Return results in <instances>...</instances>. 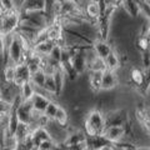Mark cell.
<instances>
[{
  "label": "cell",
  "instance_id": "cell-15",
  "mask_svg": "<svg viewBox=\"0 0 150 150\" xmlns=\"http://www.w3.org/2000/svg\"><path fill=\"white\" fill-rule=\"evenodd\" d=\"M119 6L123 9L131 19H138L140 16L139 6H138V3L135 1V0H121Z\"/></svg>",
  "mask_w": 150,
  "mask_h": 150
},
{
  "label": "cell",
  "instance_id": "cell-29",
  "mask_svg": "<svg viewBox=\"0 0 150 150\" xmlns=\"http://www.w3.org/2000/svg\"><path fill=\"white\" fill-rule=\"evenodd\" d=\"M4 50H5V43H4V36H3V34L0 33V54H3Z\"/></svg>",
  "mask_w": 150,
  "mask_h": 150
},
{
  "label": "cell",
  "instance_id": "cell-32",
  "mask_svg": "<svg viewBox=\"0 0 150 150\" xmlns=\"http://www.w3.org/2000/svg\"><path fill=\"white\" fill-rule=\"evenodd\" d=\"M135 1H139V0H135Z\"/></svg>",
  "mask_w": 150,
  "mask_h": 150
},
{
  "label": "cell",
  "instance_id": "cell-25",
  "mask_svg": "<svg viewBox=\"0 0 150 150\" xmlns=\"http://www.w3.org/2000/svg\"><path fill=\"white\" fill-rule=\"evenodd\" d=\"M53 149H58V144H56V142L53 138L44 140L36 146V150H53Z\"/></svg>",
  "mask_w": 150,
  "mask_h": 150
},
{
  "label": "cell",
  "instance_id": "cell-22",
  "mask_svg": "<svg viewBox=\"0 0 150 150\" xmlns=\"http://www.w3.org/2000/svg\"><path fill=\"white\" fill-rule=\"evenodd\" d=\"M134 46L137 48L140 53L145 50H149V45H150V41H149V36H145V35H137L135 39L133 41Z\"/></svg>",
  "mask_w": 150,
  "mask_h": 150
},
{
  "label": "cell",
  "instance_id": "cell-14",
  "mask_svg": "<svg viewBox=\"0 0 150 150\" xmlns=\"http://www.w3.org/2000/svg\"><path fill=\"white\" fill-rule=\"evenodd\" d=\"M101 73L103 71H86V75H88V86L89 89L94 93H99L101 89H100V84H101Z\"/></svg>",
  "mask_w": 150,
  "mask_h": 150
},
{
  "label": "cell",
  "instance_id": "cell-13",
  "mask_svg": "<svg viewBox=\"0 0 150 150\" xmlns=\"http://www.w3.org/2000/svg\"><path fill=\"white\" fill-rule=\"evenodd\" d=\"M84 14L88 18V20H90L93 23H95L98 20V18L101 14V6L99 3H94V1H88V4L84 6Z\"/></svg>",
  "mask_w": 150,
  "mask_h": 150
},
{
  "label": "cell",
  "instance_id": "cell-11",
  "mask_svg": "<svg viewBox=\"0 0 150 150\" xmlns=\"http://www.w3.org/2000/svg\"><path fill=\"white\" fill-rule=\"evenodd\" d=\"M53 78H54V84H55V99H58L63 94V90H64L65 85H67L68 79L65 76V74L63 73V70L60 69V67H58L54 70Z\"/></svg>",
  "mask_w": 150,
  "mask_h": 150
},
{
  "label": "cell",
  "instance_id": "cell-16",
  "mask_svg": "<svg viewBox=\"0 0 150 150\" xmlns=\"http://www.w3.org/2000/svg\"><path fill=\"white\" fill-rule=\"evenodd\" d=\"M53 45H54L53 41H50L48 39H43V40L35 41L34 45H33V48H31V50L34 51L35 54H38V55L44 56V55H48L50 53Z\"/></svg>",
  "mask_w": 150,
  "mask_h": 150
},
{
  "label": "cell",
  "instance_id": "cell-7",
  "mask_svg": "<svg viewBox=\"0 0 150 150\" xmlns=\"http://www.w3.org/2000/svg\"><path fill=\"white\" fill-rule=\"evenodd\" d=\"M119 86V79L116 71L112 70L105 69L101 73V84H100V89L101 90H114Z\"/></svg>",
  "mask_w": 150,
  "mask_h": 150
},
{
  "label": "cell",
  "instance_id": "cell-27",
  "mask_svg": "<svg viewBox=\"0 0 150 150\" xmlns=\"http://www.w3.org/2000/svg\"><path fill=\"white\" fill-rule=\"evenodd\" d=\"M140 63L143 65V70H146L149 71V68H150V54H149V50H145L140 53Z\"/></svg>",
  "mask_w": 150,
  "mask_h": 150
},
{
  "label": "cell",
  "instance_id": "cell-19",
  "mask_svg": "<svg viewBox=\"0 0 150 150\" xmlns=\"http://www.w3.org/2000/svg\"><path fill=\"white\" fill-rule=\"evenodd\" d=\"M35 91H36V89L30 83V80L19 86V96H20V99L23 101H30V99L35 94Z\"/></svg>",
  "mask_w": 150,
  "mask_h": 150
},
{
  "label": "cell",
  "instance_id": "cell-26",
  "mask_svg": "<svg viewBox=\"0 0 150 150\" xmlns=\"http://www.w3.org/2000/svg\"><path fill=\"white\" fill-rule=\"evenodd\" d=\"M0 9H1L4 13H8V11L16 10L18 5L14 0H0Z\"/></svg>",
  "mask_w": 150,
  "mask_h": 150
},
{
  "label": "cell",
  "instance_id": "cell-28",
  "mask_svg": "<svg viewBox=\"0 0 150 150\" xmlns=\"http://www.w3.org/2000/svg\"><path fill=\"white\" fill-rule=\"evenodd\" d=\"M121 0H100V6L101 10L104 8H119Z\"/></svg>",
  "mask_w": 150,
  "mask_h": 150
},
{
  "label": "cell",
  "instance_id": "cell-1",
  "mask_svg": "<svg viewBox=\"0 0 150 150\" xmlns=\"http://www.w3.org/2000/svg\"><path fill=\"white\" fill-rule=\"evenodd\" d=\"M105 118L104 112L99 108H93L88 110L84 116V123H83V130L85 131L88 137L93 135H101L105 129Z\"/></svg>",
  "mask_w": 150,
  "mask_h": 150
},
{
  "label": "cell",
  "instance_id": "cell-12",
  "mask_svg": "<svg viewBox=\"0 0 150 150\" xmlns=\"http://www.w3.org/2000/svg\"><path fill=\"white\" fill-rule=\"evenodd\" d=\"M18 9L19 11H41L44 10V0H21Z\"/></svg>",
  "mask_w": 150,
  "mask_h": 150
},
{
  "label": "cell",
  "instance_id": "cell-21",
  "mask_svg": "<svg viewBox=\"0 0 150 150\" xmlns=\"http://www.w3.org/2000/svg\"><path fill=\"white\" fill-rule=\"evenodd\" d=\"M31 131H33V129H31V126H30L29 124L19 123L18 128H16V130H15V133H14V137H15L18 142L20 143V142H23V140H24L25 138L29 137V135L31 134Z\"/></svg>",
  "mask_w": 150,
  "mask_h": 150
},
{
  "label": "cell",
  "instance_id": "cell-5",
  "mask_svg": "<svg viewBox=\"0 0 150 150\" xmlns=\"http://www.w3.org/2000/svg\"><path fill=\"white\" fill-rule=\"evenodd\" d=\"M125 134H126V124L125 125H108L105 126L104 131H103V137L111 144L124 139Z\"/></svg>",
  "mask_w": 150,
  "mask_h": 150
},
{
  "label": "cell",
  "instance_id": "cell-2",
  "mask_svg": "<svg viewBox=\"0 0 150 150\" xmlns=\"http://www.w3.org/2000/svg\"><path fill=\"white\" fill-rule=\"evenodd\" d=\"M28 53H29V51H28ZM28 53L24 50V48H23L20 40H19V38L16 35V33L14 31L13 39L10 41V44L8 45V48H6L8 64H19V63L24 62Z\"/></svg>",
  "mask_w": 150,
  "mask_h": 150
},
{
  "label": "cell",
  "instance_id": "cell-17",
  "mask_svg": "<svg viewBox=\"0 0 150 150\" xmlns=\"http://www.w3.org/2000/svg\"><path fill=\"white\" fill-rule=\"evenodd\" d=\"M54 121L58 125L63 126V128H67L69 125V110L65 108L64 105L59 104L58 109H56V112L54 115Z\"/></svg>",
  "mask_w": 150,
  "mask_h": 150
},
{
  "label": "cell",
  "instance_id": "cell-6",
  "mask_svg": "<svg viewBox=\"0 0 150 150\" xmlns=\"http://www.w3.org/2000/svg\"><path fill=\"white\" fill-rule=\"evenodd\" d=\"M15 112L18 115V119L20 123L24 124H31L33 119L35 115V110L33 109V106L30 104V101H21L16 108H15Z\"/></svg>",
  "mask_w": 150,
  "mask_h": 150
},
{
  "label": "cell",
  "instance_id": "cell-24",
  "mask_svg": "<svg viewBox=\"0 0 150 150\" xmlns=\"http://www.w3.org/2000/svg\"><path fill=\"white\" fill-rule=\"evenodd\" d=\"M58 106H59V101L55 100V99H51L50 103L48 104V106H46V109L44 110V115L46 116V118H49L50 120H53Z\"/></svg>",
  "mask_w": 150,
  "mask_h": 150
},
{
  "label": "cell",
  "instance_id": "cell-20",
  "mask_svg": "<svg viewBox=\"0 0 150 150\" xmlns=\"http://www.w3.org/2000/svg\"><path fill=\"white\" fill-rule=\"evenodd\" d=\"M45 73L41 69L36 70V71L31 73L30 75V83L35 86L36 91H43V86H44V81H45Z\"/></svg>",
  "mask_w": 150,
  "mask_h": 150
},
{
  "label": "cell",
  "instance_id": "cell-31",
  "mask_svg": "<svg viewBox=\"0 0 150 150\" xmlns=\"http://www.w3.org/2000/svg\"><path fill=\"white\" fill-rule=\"evenodd\" d=\"M89 1H94V3H100V0H89Z\"/></svg>",
  "mask_w": 150,
  "mask_h": 150
},
{
  "label": "cell",
  "instance_id": "cell-23",
  "mask_svg": "<svg viewBox=\"0 0 150 150\" xmlns=\"http://www.w3.org/2000/svg\"><path fill=\"white\" fill-rule=\"evenodd\" d=\"M137 3L139 6L140 15L144 19H150V0H139Z\"/></svg>",
  "mask_w": 150,
  "mask_h": 150
},
{
  "label": "cell",
  "instance_id": "cell-18",
  "mask_svg": "<svg viewBox=\"0 0 150 150\" xmlns=\"http://www.w3.org/2000/svg\"><path fill=\"white\" fill-rule=\"evenodd\" d=\"M104 63H105V69L116 71V70L120 68V65H121V60H120V56L118 54V51L112 49L111 53L104 59Z\"/></svg>",
  "mask_w": 150,
  "mask_h": 150
},
{
  "label": "cell",
  "instance_id": "cell-3",
  "mask_svg": "<svg viewBox=\"0 0 150 150\" xmlns=\"http://www.w3.org/2000/svg\"><path fill=\"white\" fill-rule=\"evenodd\" d=\"M19 24H20V14H19V9L13 11L3 13L0 16V33L3 35L13 34L14 31L18 29Z\"/></svg>",
  "mask_w": 150,
  "mask_h": 150
},
{
  "label": "cell",
  "instance_id": "cell-10",
  "mask_svg": "<svg viewBox=\"0 0 150 150\" xmlns=\"http://www.w3.org/2000/svg\"><path fill=\"white\" fill-rule=\"evenodd\" d=\"M91 46L94 51H95V54L101 59H105L112 50V45L109 40H103V39H99V38L93 41Z\"/></svg>",
  "mask_w": 150,
  "mask_h": 150
},
{
  "label": "cell",
  "instance_id": "cell-30",
  "mask_svg": "<svg viewBox=\"0 0 150 150\" xmlns=\"http://www.w3.org/2000/svg\"><path fill=\"white\" fill-rule=\"evenodd\" d=\"M0 99H3V93H1V88H0Z\"/></svg>",
  "mask_w": 150,
  "mask_h": 150
},
{
  "label": "cell",
  "instance_id": "cell-9",
  "mask_svg": "<svg viewBox=\"0 0 150 150\" xmlns=\"http://www.w3.org/2000/svg\"><path fill=\"white\" fill-rule=\"evenodd\" d=\"M50 100H51V98L48 95V94H44L41 91H35V94L30 99V104L35 111L44 112V110L46 109V106H48Z\"/></svg>",
  "mask_w": 150,
  "mask_h": 150
},
{
  "label": "cell",
  "instance_id": "cell-4",
  "mask_svg": "<svg viewBox=\"0 0 150 150\" xmlns=\"http://www.w3.org/2000/svg\"><path fill=\"white\" fill-rule=\"evenodd\" d=\"M105 118V125H125L130 121L129 110L125 108L118 106L115 109H111L109 111L104 112Z\"/></svg>",
  "mask_w": 150,
  "mask_h": 150
},
{
  "label": "cell",
  "instance_id": "cell-8",
  "mask_svg": "<svg viewBox=\"0 0 150 150\" xmlns=\"http://www.w3.org/2000/svg\"><path fill=\"white\" fill-rule=\"evenodd\" d=\"M30 70L28 68L25 62H21L19 64H15V76H14V83L16 86L23 85L24 83L30 80Z\"/></svg>",
  "mask_w": 150,
  "mask_h": 150
}]
</instances>
